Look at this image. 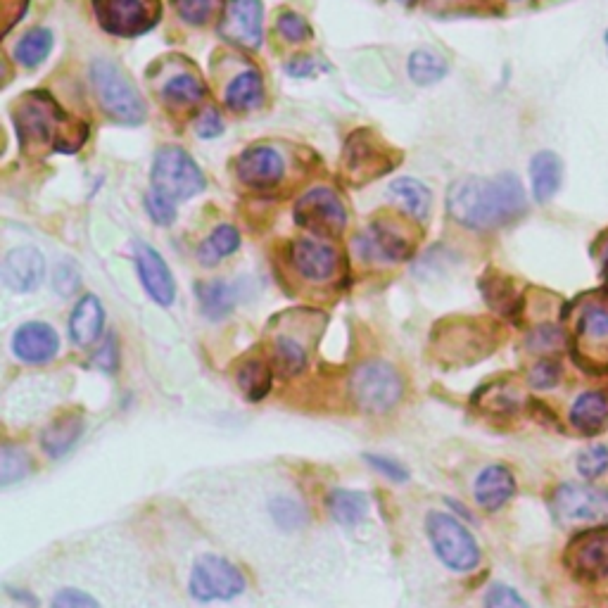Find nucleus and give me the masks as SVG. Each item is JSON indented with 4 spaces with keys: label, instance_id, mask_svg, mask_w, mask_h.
Returning a JSON list of instances; mask_svg holds the SVG:
<instances>
[{
    "label": "nucleus",
    "instance_id": "nucleus-30",
    "mask_svg": "<svg viewBox=\"0 0 608 608\" xmlns=\"http://www.w3.org/2000/svg\"><path fill=\"white\" fill-rule=\"evenodd\" d=\"M238 247H240L238 228L221 224V226L214 228L212 236L202 240V245L198 250V259H200V264L214 266V264H219L221 259L231 257L233 252L238 250Z\"/></svg>",
    "mask_w": 608,
    "mask_h": 608
},
{
    "label": "nucleus",
    "instance_id": "nucleus-2",
    "mask_svg": "<svg viewBox=\"0 0 608 608\" xmlns=\"http://www.w3.org/2000/svg\"><path fill=\"white\" fill-rule=\"evenodd\" d=\"M19 148L27 155L65 152L72 155L84 145L88 126L72 119L46 91L27 93L15 110Z\"/></svg>",
    "mask_w": 608,
    "mask_h": 608
},
{
    "label": "nucleus",
    "instance_id": "nucleus-52",
    "mask_svg": "<svg viewBox=\"0 0 608 608\" xmlns=\"http://www.w3.org/2000/svg\"><path fill=\"white\" fill-rule=\"evenodd\" d=\"M606 264H608V252H606Z\"/></svg>",
    "mask_w": 608,
    "mask_h": 608
},
{
    "label": "nucleus",
    "instance_id": "nucleus-16",
    "mask_svg": "<svg viewBox=\"0 0 608 608\" xmlns=\"http://www.w3.org/2000/svg\"><path fill=\"white\" fill-rule=\"evenodd\" d=\"M290 262H293L297 274L314 283L331 281L338 271V255H335L333 247L312 238L295 240L290 247Z\"/></svg>",
    "mask_w": 608,
    "mask_h": 608
},
{
    "label": "nucleus",
    "instance_id": "nucleus-51",
    "mask_svg": "<svg viewBox=\"0 0 608 608\" xmlns=\"http://www.w3.org/2000/svg\"><path fill=\"white\" fill-rule=\"evenodd\" d=\"M606 46H608V31H606Z\"/></svg>",
    "mask_w": 608,
    "mask_h": 608
},
{
    "label": "nucleus",
    "instance_id": "nucleus-5",
    "mask_svg": "<svg viewBox=\"0 0 608 608\" xmlns=\"http://www.w3.org/2000/svg\"><path fill=\"white\" fill-rule=\"evenodd\" d=\"M150 183L155 193L164 195L171 202L195 198L207 186L198 162L176 145H164V148L157 150L150 171Z\"/></svg>",
    "mask_w": 608,
    "mask_h": 608
},
{
    "label": "nucleus",
    "instance_id": "nucleus-32",
    "mask_svg": "<svg viewBox=\"0 0 608 608\" xmlns=\"http://www.w3.org/2000/svg\"><path fill=\"white\" fill-rule=\"evenodd\" d=\"M447 72H449V65H447L445 57L433 53V50H428V48L414 50L409 57V76H411V81L418 86L437 84L440 79H445Z\"/></svg>",
    "mask_w": 608,
    "mask_h": 608
},
{
    "label": "nucleus",
    "instance_id": "nucleus-1",
    "mask_svg": "<svg viewBox=\"0 0 608 608\" xmlns=\"http://www.w3.org/2000/svg\"><path fill=\"white\" fill-rule=\"evenodd\" d=\"M525 190L513 174H499L492 179L464 176L447 190V212L456 224L473 231H490L525 212Z\"/></svg>",
    "mask_w": 608,
    "mask_h": 608
},
{
    "label": "nucleus",
    "instance_id": "nucleus-45",
    "mask_svg": "<svg viewBox=\"0 0 608 608\" xmlns=\"http://www.w3.org/2000/svg\"><path fill=\"white\" fill-rule=\"evenodd\" d=\"M55 293H60V295H72L76 288H79V281H81V276H79V269H76V266L72 264V262H62L60 266H57L55 269Z\"/></svg>",
    "mask_w": 608,
    "mask_h": 608
},
{
    "label": "nucleus",
    "instance_id": "nucleus-31",
    "mask_svg": "<svg viewBox=\"0 0 608 608\" xmlns=\"http://www.w3.org/2000/svg\"><path fill=\"white\" fill-rule=\"evenodd\" d=\"M307 366V350L293 338H278L274 345V357H271V369L278 378H295L300 376Z\"/></svg>",
    "mask_w": 608,
    "mask_h": 608
},
{
    "label": "nucleus",
    "instance_id": "nucleus-18",
    "mask_svg": "<svg viewBox=\"0 0 608 608\" xmlns=\"http://www.w3.org/2000/svg\"><path fill=\"white\" fill-rule=\"evenodd\" d=\"M568 561L582 578H604L608 575V535L606 532H587L578 537L568 549Z\"/></svg>",
    "mask_w": 608,
    "mask_h": 608
},
{
    "label": "nucleus",
    "instance_id": "nucleus-27",
    "mask_svg": "<svg viewBox=\"0 0 608 608\" xmlns=\"http://www.w3.org/2000/svg\"><path fill=\"white\" fill-rule=\"evenodd\" d=\"M326 509L340 525H357L369 516V497L357 490H331L326 497Z\"/></svg>",
    "mask_w": 608,
    "mask_h": 608
},
{
    "label": "nucleus",
    "instance_id": "nucleus-28",
    "mask_svg": "<svg viewBox=\"0 0 608 608\" xmlns=\"http://www.w3.org/2000/svg\"><path fill=\"white\" fill-rule=\"evenodd\" d=\"M198 302L202 314L212 321L226 319L228 314L236 307V290L224 281H209V283H198Z\"/></svg>",
    "mask_w": 608,
    "mask_h": 608
},
{
    "label": "nucleus",
    "instance_id": "nucleus-38",
    "mask_svg": "<svg viewBox=\"0 0 608 608\" xmlns=\"http://www.w3.org/2000/svg\"><path fill=\"white\" fill-rule=\"evenodd\" d=\"M174 8L183 22L202 27V24H207L214 17V12L219 8V0H174Z\"/></svg>",
    "mask_w": 608,
    "mask_h": 608
},
{
    "label": "nucleus",
    "instance_id": "nucleus-50",
    "mask_svg": "<svg viewBox=\"0 0 608 608\" xmlns=\"http://www.w3.org/2000/svg\"><path fill=\"white\" fill-rule=\"evenodd\" d=\"M316 69V62L312 60V57H297V60H293L288 65V72L293 76H309L314 74Z\"/></svg>",
    "mask_w": 608,
    "mask_h": 608
},
{
    "label": "nucleus",
    "instance_id": "nucleus-34",
    "mask_svg": "<svg viewBox=\"0 0 608 608\" xmlns=\"http://www.w3.org/2000/svg\"><path fill=\"white\" fill-rule=\"evenodd\" d=\"M31 473V456L27 449L15 445H3L0 449V485L8 487L19 483Z\"/></svg>",
    "mask_w": 608,
    "mask_h": 608
},
{
    "label": "nucleus",
    "instance_id": "nucleus-14",
    "mask_svg": "<svg viewBox=\"0 0 608 608\" xmlns=\"http://www.w3.org/2000/svg\"><path fill=\"white\" fill-rule=\"evenodd\" d=\"M60 352V335L50 323H22L12 335V354L24 364H48Z\"/></svg>",
    "mask_w": 608,
    "mask_h": 608
},
{
    "label": "nucleus",
    "instance_id": "nucleus-15",
    "mask_svg": "<svg viewBox=\"0 0 608 608\" xmlns=\"http://www.w3.org/2000/svg\"><path fill=\"white\" fill-rule=\"evenodd\" d=\"M236 171L240 183H245L247 188L269 190L283 179V160L274 148L255 145L238 157Z\"/></svg>",
    "mask_w": 608,
    "mask_h": 608
},
{
    "label": "nucleus",
    "instance_id": "nucleus-11",
    "mask_svg": "<svg viewBox=\"0 0 608 608\" xmlns=\"http://www.w3.org/2000/svg\"><path fill=\"white\" fill-rule=\"evenodd\" d=\"M262 19V0H231L219 24V34L236 46L257 48L262 43Z\"/></svg>",
    "mask_w": 608,
    "mask_h": 608
},
{
    "label": "nucleus",
    "instance_id": "nucleus-22",
    "mask_svg": "<svg viewBox=\"0 0 608 608\" xmlns=\"http://www.w3.org/2000/svg\"><path fill=\"white\" fill-rule=\"evenodd\" d=\"M81 433H84V416L79 411H67L60 414L43 428L41 433V449L50 459H60L79 442Z\"/></svg>",
    "mask_w": 608,
    "mask_h": 608
},
{
    "label": "nucleus",
    "instance_id": "nucleus-20",
    "mask_svg": "<svg viewBox=\"0 0 608 608\" xmlns=\"http://www.w3.org/2000/svg\"><path fill=\"white\" fill-rule=\"evenodd\" d=\"M473 494L475 502L485 511H497L516 494V478L506 466L492 464L478 473L473 483Z\"/></svg>",
    "mask_w": 608,
    "mask_h": 608
},
{
    "label": "nucleus",
    "instance_id": "nucleus-39",
    "mask_svg": "<svg viewBox=\"0 0 608 608\" xmlns=\"http://www.w3.org/2000/svg\"><path fill=\"white\" fill-rule=\"evenodd\" d=\"M578 471L582 478L594 480L608 471V445H592L578 456Z\"/></svg>",
    "mask_w": 608,
    "mask_h": 608
},
{
    "label": "nucleus",
    "instance_id": "nucleus-29",
    "mask_svg": "<svg viewBox=\"0 0 608 608\" xmlns=\"http://www.w3.org/2000/svg\"><path fill=\"white\" fill-rule=\"evenodd\" d=\"M236 380L247 402H262L271 392L274 369H271L269 364H264L262 359H247L238 369Z\"/></svg>",
    "mask_w": 608,
    "mask_h": 608
},
{
    "label": "nucleus",
    "instance_id": "nucleus-21",
    "mask_svg": "<svg viewBox=\"0 0 608 608\" xmlns=\"http://www.w3.org/2000/svg\"><path fill=\"white\" fill-rule=\"evenodd\" d=\"M345 162L347 169L364 176V181L385 174L392 167V162H385V152H380V143L371 136V131H354L347 141Z\"/></svg>",
    "mask_w": 608,
    "mask_h": 608
},
{
    "label": "nucleus",
    "instance_id": "nucleus-12",
    "mask_svg": "<svg viewBox=\"0 0 608 608\" xmlns=\"http://www.w3.org/2000/svg\"><path fill=\"white\" fill-rule=\"evenodd\" d=\"M136 269L150 300L160 307H171L176 300V278L160 252L145 243H136Z\"/></svg>",
    "mask_w": 608,
    "mask_h": 608
},
{
    "label": "nucleus",
    "instance_id": "nucleus-6",
    "mask_svg": "<svg viewBox=\"0 0 608 608\" xmlns=\"http://www.w3.org/2000/svg\"><path fill=\"white\" fill-rule=\"evenodd\" d=\"M428 540L433 544L435 556L454 573H468L478 568L480 547L459 518L445 511H430L426 516Z\"/></svg>",
    "mask_w": 608,
    "mask_h": 608
},
{
    "label": "nucleus",
    "instance_id": "nucleus-33",
    "mask_svg": "<svg viewBox=\"0 0 608 608\" xmlns=\"http://www.w3.org/2000/svg\"><path fill=\"white\" fill-rule=\"evenodd\" d=\"M50 50H53V31L46 27H34L17 43L15 57L19 65L38 67L50 55Z\"/></svg>",
    "mask_w": 608,
    "mask_h": 608
},
{
    "label": "nucleus",
    "instance_id": "nucleus-24",
    "mask_svg": "<svg viewBox=\"0 0 608 608\" xmlns=\"http://www.w3.org/2000/svg\"><path fill=\"white\" fill-rule=\"evenodd\" d=\"M561 160L554 152H537L530 162V179H532V195L535 200L547 202L559 193L561 188Z\"/></svg>",
    "mask_w": 608,
    "mask_h": 608
},
{
    "label": "nucleus",
    "instance_id": "nucleus-13",
    "mask_svg": "<svg viewBox=\"0 0 608 608\" xmlns=\"http://www.w3.org/2000/svg\"><path fill=\"white\" fill-rule=\"evenodd\" d=\"M3 283L12 293H34L46 278V259L31 245L12 247L3 259Z\"/></svg>",
    "mask_w": 608,
    "mask_h": 608
},
{
    "label": "nucleus",
    "instance_id": "nucleus-23",
    "mask_svg": "<svg viewBox=\"0 0 608 608\" xmlns=\"http://www.w3.org/2000/svg\"><path fill=\"white\" fill-rule=\"evenodd\" d=\"M390 198L397 202L402 212L418 221L428 217L430 205H433V195H430L426 183L411 179V176H402V179L390 183Z\"/></svg>",
    "mask_w": 608,
    "mask_h": 608
},
{
    "label": "nucleus",
    "instance_id": "nucleus-17",
    "mask_svg": "<svg viewBox=\"0 0 608 608\" xmlns=\"http://www.w3.org/2000/svg\"><path fill=\"white\" fill-rule=\"evenodd\" d=\"M354 247H357V255L366 262H402L411 252L407 240L383 224L371 226L364 236L357 238Z\"/></svg>",
    "mask_w": 608,
    "mask_h": 608
},
{
    "label": "nucleus",
    "instance_id": "nucleus-3",
    "mask_svg": "<svg viewBox=\"0 0 608 608\" xmlns=\"http://www.w3.org/2000/svg\"><path fill=\"white\" fill-rule=\"evenodd\" d=\"M91 81L107 117L126 126H138L145 122L148 110H145L141 93L136 91L129 76L114 62L98 57L91 65Z\"/></svg>",
    "mask_w": 608,
    "mask_h": 608
},
{
    "label": "nucleus",
    "instance_id": "nucleus-44",
    "mask_svg": "<svg viewBox=\"0 0 608 608\" xmlns=\"http://www.w3.org/2000/svg\"><path fill=\"white\" fill-rule=\"evenodd\" d=\"M50 608H100V604L84 589L65 587L55 594L53 601H50Z\"/></svg>",
    "mask_w": 608,
    "mask_h": 608
},
{
    "label": "nucleus",
    "instance_id": "nucleus-9",
    "mask_svg": "<svg viewBox=\"0 0 608 608\" xmlns=\"http://www.w3.org/2000/svg\"><path fill=\"white\" fill-rule=\"evenodd\" d=\"M551 511L561 523H608V490L585 483H566L551 497Z\"/></svg>",
    "mask_w": 608,
    "mask_h": 608
},
{
    "label": "nucleus",
    "instance_id": "nucleus-37",
    "mask_svg": "<svg viewBox=\"0 0 608 608\" xmlns=\"http://www.w3.org/2000/svg\"><path fill=\"white\" fill-rule=\"evenodd\" d=\"M580 333L587 340L594 342H606L608 340V307L601 304H592L585 307V312L580 316Z\"/></svg>",
    "mask_w": 608,
    "mask_h": 608
},
{
    "label": "nucleus",
    "instance_id": "nucleus-35",
    "mask_svg": "<svg viewBox=\"0 0 608 608\" xmlns=\"http://www.w3.org/2000/svg\"><path fill=\"white\" fill-rule=\"evenodd\" d=\"M162 93H164V98L171 100V103H176V105H195L205 98V86H202V81L198 79V76L179 74V76H174V79L167 81V86H164Z\"/></svg>",
    "mask_w": 608,
    "mask_h": 608
},
{
    "label": "nucleus",
    "instance_id": "nucleus-25",
    "mask_svg": "<svg viewBox=\"0 0 608 608\" xmlns=\"http://www.w3.org/2000/svg\"><path fill=\"white\" fill-rule=\"evenodd\" d=\"M570 421L582 433H597L608 423V395L604 392H582L570 407Z\"/></svg>",
    "mask_w": 608,
    "mask_h": 608
},
{
    "label": "nucleus",
    "instance_id": "nucleus-40",
    "mask_svg": "<svg viewBox=\"0 0 608 608\" xmlns=\"http://www.w3.org/2000/svg\"><path fill=\"white\" fill-rule=\"evenodd\" d=\"M364 461L369 464L373 471L385 475L392 483H407L409 480V468L402 461L392 459V456H380V454H364Z\"/></svg>",
    "mask_w": 608,
    "mask_h": 608
},
{
    "label": "nucleus",
    "instance_id": "nucleus-46",
    "mask_svg": "<svg viewBox=\"0 0 608 608\" xmlns=\"http://www.w3.org/2000/svg\"><path fill=\"white\" fill-rule=\"evenodd\" d=\"M559 376H561V371L554 361H540V364L530 371V385L532 388H540V390L554 388Z\"/></svg>",
    "mask_w": 608,
    "mask_h": 608
},
{
    "label": "nucleus",
    "instance_id": "nucleus-41",
    "mask_svg": "<svg viewBox=\"0 0 608 608\" xmlns=\"http://www.w3.org/2000/svg\"><path fill=\"white\" fill-rule=\"evenodd\" d=\"M276 27H278V34L293 43H300V41H307V38H312V27H309L307 19L297 15V12H281Z\"/></svg>",
    "mask_w": 608,
    "mask_h": 608
},
{
    "label": "nucleus",
    "instance_id": "nucleus-47",
    "mask_svg": "<svg viewBox=\"0 0 608 608\" xmlns=\"http://www.w3.org/2000/svg\"><path fill=\"white\" fill-rule=\"evenodd\" d=\"M195 131H198L200 138H217L224 133V119H221V114L214 110H205L198 117V122H195Z\"/></svg>",
    "mask_w": 608,
    "mask_h": 608
},
{
    "label": "nucleus",
    "instance_id": "nucleus-48",
    "mask_svg": "<svg viewBox=\"0 0 608 608\" xmlns=\"http://www.w3.org/2000/svg\"><path fill=\"white\" fill-rule=\"evenodd\" d=\"M93 361L103 371L117 369V340H114V335H107V340L98 347V350H95Z\"/></svg>",
    "mask_w": 608,
    "mask_h": 608
},
{
    "label": "nucleus",
    "instance_id": "nucleus-7",
    "mask_svg": "<svg viewBox=\"0 0 608 608\" xmlns=\"http://www.w3.org/2000/svg\"><path fill=\"white\" fill-rule=\"evenodd\" d=\"M245 575L240 573L236 563L224 556L205 554L193 563L188 578L190 597L200 604H214V601H233L245 594Z\"/></svg>",
    "mask_w": 608,
    "mask_h": 608
},
{
    "label": "nucleus",
    "instance_id": "nucleus-49",
    "mask_svg": "<svg viewBox=\"0 0 608 608\" xmlns=\"http://www.w3.org/2000/svg\"><path fill=\"white\" fill-rule=\"evenodd\" d=\"M556 345V331L554 328L544 326L530 338V347H535V350H549V347Z\"/></svg>",
    "mask_w": 608,
    "mask_h": 608
},
{
    "label": "nucleus",
    "instance_id": "nucleus-19",
    "mask_svg": "<svg viewBox=\"0 0 608 608\" xmlns=\"http://www.w3.org/2000/svg\"><path fill=\"white\" fill-rule=\"evenodd\" d=\"M105 331V309L95 295H84L74 304L69 316V338L76 347H93L103 338Z\"/></svg>",
    "mask_w": 608,
    "mask_h": 608
},
{
    "label": "nucleus",
    "instance_id": "nucleus-10",
    "mask_svg": "<svg viewBox=\"0 0 608 608\" xmlns=\"http://www.w3.org/2000/svg\"><path fill=\"white\" fill-rule=\"evenodd\" d=\"M295 221L319 236H340L347 226V212L331 188H312L297 200Z\"/></svg>",
    "mask_w": 608,
    "mask_h": 608
},
{
    "label": "nucleus",
    "instance_id": "nucleus-42",
    "mask_svg": "<svg viewBox=\"0 0 608 608\" xmlns=\"http://www.w3.org/2000/svg\"><path fill=\"white\" fill-rule=\"evenodd\" d=\"M485 608H528V604L513 587L494 582L485 594Z\"/></svg>",
    "mask_w": 608,
    "mask_h": 608
},
{
    "label": "nucleus",
    "instance_id": "nucleus-36",
    "mask_svg": "<svg viewBox=\"0 0 608 608\" xmlns=\"http://www.w3.org/2000/svg\"><path fill=\"white\" fill-rule=\"evenodd\" d=\"M269 509H271V516H274V521L281 525L283 530H297L307 523V511L302 509L300 502H295V499H290V497L271 499Z\"/></svg>",
    "mask_w": 608,
    "mask_h": 608
},
{
    "label": "nucleus",
    "instance_id": "nucleus-26",
    "mask_svg": "<svg viewBox=\"0 0 608 608\" xmlns=\"http://www.w3.org/2000/svg\"><path fill=\"white\" fill-rule=\"evenodd\" d=\"M264 100V81L257 69H247L238 74L226 88V105L233 112H250L262 105Z\"/></svg>",
    "mask_w": 608,
    "mask_h": 608
},
{
    "label": "nucleus",
    "instance_id": "nucleus-43",
    "mask_svg": "<svg viewBox=\"0 0 608 608\" xmlns=\"http://www.w3.org/2000/svg\"><path fill=\"white\" fill-rule=\"evenodd\" d=\"M145 209H148L150 219L157 221L160 226H169L174 224L176 219V202H171L164 198V195L155 193V190L150 188V193L145 195Z\"/></svg>",
    "mask_w": 608,
    "mask_h": 608
},
{
    "label": "nucleus",
    "instance_id": "nucleus-4",
    "mask_svg": "<svg viewBox=\"0 0 608 608\" xmlns=\"http://www.w3.org/2000/svg\"><path fill=\"white\" fill-rule=\"evenodd\" d=\"M350 397L364 414H388L402 402L404 380L388 361H364L350 376Z\"/></svg>",
    "mask_w": 608,
    "mask_h": 608
},
{
    "label": "nucleus",
    "instance_id": "nucleus-8",
    "mask_svg": "<svg viewBox=\"0 0 608 608\" xmlns=\"http://www.w3.org/2000/svg\"><path fill=\"white\" fill-rule=\"evenodd\" d=\"M95 17L107 34L136 38L155 27L160 19V0H93Z\"/></svg>",
    "mask_w": 608,
    "mask_h": 608
}]
</instances>
